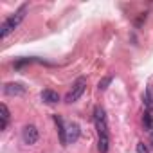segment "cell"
Instances as JSON below:
<instances>
[{
  "instance_id": "6da1fadb",
  "label": "cell",
  "mask_w": 153,
  "mask_h": 153,
  "mask_svg": "<svg viewBox=\"0 0 153 153\" xmlns=\"http://www.w3.org/2000/svg\"><path fill=\"white\" fill-rule=\"evenodd\" d=\"M25 13H27V6H22L13 16H9L4 24H2V27H0V29H2V31H0V36H2V38H6L11 31H15L18 25H20V22L25 18Z\"/></svg>"
},
{
  "instance_id": "7a4b0ae2",
  "label": "cell",
  "mask_w": 153,
  "mask_h": 153,
  "mask_svg": "<svg viewBox=\"0 0 153 153\" xmlns=\"http://www.w3.org/2000/svg\"><path fill=\"white\" fill-rule=\"evenodd\" d=\"M94 123H96V128H97V133L99 137H108V123H106V114L101 106H97L94 110Z\"/></svg>"
},
{
  "instance_id": "3957f363",
  "label": "cell",
  "mask_w": 153,
  "mask_h": 153,
  "mask_svg": "<svg viewBox=\"0 0 153 153\" xmlns=\"http://www.w3.org/2000/svg\"><path fill=\"white\" fill-rule=\"evenodd\" d=\"M85 87H87V79L85 78H79L78 81H76L72 85V90L65 96V103H76L85 92Z\"/></svg>"
},
{
  "instance_id": "277c9868",
  "label": "cell",
  "mask_w": 153,
  "mask_h": 153,
  "mask_svg": "<svg viewBox=\"0 0 153 153\" xmlns=\"http://www.w3.org/2000/svg\"><path fill=\"white\" fill-rule=\"evenodd\" d=\"M22 137H24V142L25 144H34L36 140H38V130H36V126L34 124H27V126H24V130H22Z\"/></svg>"
},
{
  "instance_id": "5b68a950",
  "label": "cell",
  "mask_w": 153,
  "mask_h": 153,
  "mask_svg": "<svg viewBox=\"0 0 153 153\" xmlns=\"http://www.w3.org/2000/svg\"><path fill=\"white\" fill-rule=\"evenodd\" d=\"M65 133H67V142H76L79 139V124L78 123H70L65 128Z\"/></svg>"
},
{
  "instance_id": "8992f818",
  "label": "cell",
  "mask_w": 153,
  "mask_h": 153,
  "mask_svg": "<svg viewBox=\"0 0 153 153\" xmlns=\"http://www.w3.org/2000/svg\"><path fill=\"white\" fill-rule=\"evenodd\" d=\"M4 92H6L7 96H22V94L25 92V87H24L22 83H7V85L4 87Z\"/></svg>"
},
{
  "instance_id": "52a82bcc",
  "label": "cell",
  "mask_w": 153,
  "mask_h": 153,
  "mask_svg": "<svg viewBox=\"0 0 153 153\" xmlns=\"http://www.w3.org/2000/svg\"><path fill=\"white\" fill-rule=\"evenodd\" d=\"M42 99H43L45 103L54 105V103L59 101V96H58V92H54V90H43V92H42Z\"/></svg>"
},
{
  "instance_id": "ba28073f",
  "label": "cell",
  "mask_w": 153,
  "mask_h": 153,
  "mask_svg": "<svg viewBox=\"0 0 153 153\" xmlns=\"http://www.w3.org/2000/svg\"><path fill=\"white\" fill-rule=\"evenodd\" d=\"M56 119V124H58V131H59V139H61V144H67V133H65V128H63V121L61 117H54Z\"/></svg>"
},
{
  "instance_id": "9c48e42d",
  "label": "cell",
  "mask_w": 153,
  "mask_h": 153,
  "mask_svg": "<svg viewBox=\"0 0 153 153\" xmlns=\"http://www.w3.org/2000/svg\"><path fill=\"white\" fill-rule=\"evenodd\" d=\"M0 108H2V130H6L7 121H9V110H7V106H6V105H2Z\"/></svg>"
},
{
  "instance_id": "30bf717a",
  "label": "cell",
  "mask_w": 153,
  "mask_h": 153,
  "mask_svg": "<svg viewBox=\"0 0 153 153\" xmlns=\"http://www.w3.org/2000/svg\"><path fill=\"white\" fill-rule=\"evenodd\" d=\"M112 83V78H103L101 81H99V90H105V88H108V85Z\"/></svg>"
},
{
  "instance_id": "8fae6325",
  "label": "cell",
  "mask_w": 153,
  "mask_h": 153,
  "mask_svg": "<svg viewBox=\"0 0 153 153\" xmlns=\"http://www.w3.org/2000/svg\"><path fill=\"white\" fill-rule=\"evenodd\" d=\"M137 153H149L144 142H139V144H137Z\"/></svg>"
}]
</instances>
